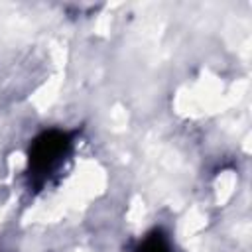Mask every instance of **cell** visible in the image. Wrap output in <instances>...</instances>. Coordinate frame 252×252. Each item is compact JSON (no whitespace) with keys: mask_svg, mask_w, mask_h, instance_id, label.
I'll use <instances>...</instances> for the list:
<instances>
[{"mask_svg":"<svg viewBox=\"0 0 252 252\" xmlns=\"http://www.w3.org/2000/svg\"><path fill=\"white\" fill-rule=\"evenodd\" d=\"M71 144L73 142L65 132L51 130L41 134L33 142L30 152V175L37 183H43L49 175H53L59 169L63 159L69 156Z\"/></svg>","mask_w":252,"mask_h":252,"instance_id":"cell-1","label":"cell"},{"mask_svg":"<svg viewBox=\"0 0 252 252\" xmlns=\"http://www.w3.org/2000/svg\"><path fill=\"white\" fill-rule=\"evenodd\" d=\"M136 252H171V246L165 234H161L159 230H154L140 242Z\"/></svg>","mask_w":252,"mask_h":252,"instance_id":"cell-2","label":"cell"}]
</instances>
